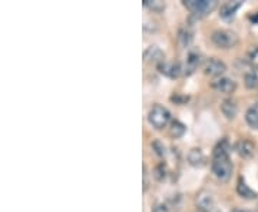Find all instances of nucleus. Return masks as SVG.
Listing matches in <instances>:
<instances>
[{
  "instance_id": "obj_3",
  "label": "nucleus",
  "mask_w": 258,
  "mask_h": 212,
  "mask_svg": "<svg viewBox=\"0 0 258 212\" xmlns=\"http://www.w3.org/2000/svg\"><path fill=\"white\" fill-rule=\"evenodd\" d=\"M212 42L214 45L221 49H231V47H235L238 45L240 39L237 36V33H234L232 30H227V29H220V30H215L212 33Z\"/></svg>"
},
{
  "instance_id": "obj_11",
  "label": "nucleus",
  "mask_w": 258,
  "mask_h": 212,
  "mask_svg": "<svg viewBox=\"0 0 258 212\" xmlns=\"http://www.w3.org/2000/svg\"><path fill=\"white\" fill-rule=\"evenodd\" d=\"M235 151H237V154L241 158H251L254 155L255 147H254V144L251 140H248V139H242V140H240L235 145Z\"/></svg>"
},
{
  "instance_id": "obj_18",
  "label": "nucleus",
  "mask_w": 258,
  "mask_h": 212,
  "mask_svg": "<svg viewBox=\"0 0 258 212\" xmlns=\"http://www.w3.org/2000/svg\"><path fill=\"white\" fill-rule=\"evenodd\" d=\"M244 82H245V86H247L248 89H257L258 69H252V70H249L248 74L245 75V78H244Z\"/></svg>"
},
{
  "instance_id": "obj_21",
  "label": "nucleus",
  "mask_w": 258,
  "mask_h": 212,
  "mask_svg": "<svg viewBox=\"0 0 258 212\" xmlns=\"http://www.w3.org/2000/svg\"><path fill=\"white\" fill-rule=\"evenodd\" d=\"M152 148H154V151H155V154H157L158 157H165L166 155L165 145H164L159 139H155V140L152 142Z\"/></svg>"
},
{
  "instance_id": "obj_13",
  "label": "nucleus",
  "mask_w": 258,
  "mask_h": 212,
  "mask_svg": "<svg viewBox=\"0 0 258 212\" xmlns=\"http://www.w3.org/2000/svg\"><path fill=\"white\" fill-rule=\"evenodd\" d=\"M197 205L201 211H211L214 209V198L210 192H201L197 198Z\"/></svg>"
},
{
  "instance_id": "obj_10",
  "label": "nucleus",
  "mask_w": 258,
  "mask_h": 212,
  "mask_svg": "<svg viewBox=\"0 0 258 212\" xmlns=\"http://www.w3.org/2000/svg\"><path fill=\"white\" fill-rule=\"evenodd\" d=\"M242 6V2L237 0V2H225L224 5H221V9H220V15L222 19H231L235 16L237 10L240 9Z\"/></svg>"
},
{
  "instance_id": "obj_23",
  "label": "nucleus",
  "mask_w": 258,
  "mask_h": 212,
  "mask_svg": "<svg viewBox=\"0 0 258 212\" xmlns=\"http://www.w3.org/2000/svg\"><path fill=\"white\" fill-rule=\"evenodd\" d=\"M155 176H157L158 181H162L166 176V168L164 164H159V165L155 168Z\"/></svg>"
},
{
  "instance_id": "obj_25",
  "label": "nucleus",
  "mask_w": 258,
  "mask_h": 212,
  "mask_svg": "<svg viewBox=\"0 0 258 212\" xmlns=\"http://www.w3.org/2000/svg\"><path fill=\"white\" fill-rule=\"evenodd\" d=\"M232 212H254V211H247V209H240V208H237V209H234Z\"/></svg>"
},
{
  "instance_id": "obj_2",
  "label": "nucleus",
  "mask_w": 258,
  "mask_h": 212,
  "mask_svg": "<svg viewBox=\"0 0 258 212\" xmlns=\"http://www.w3.org/2000/svg\"><path fill=\"white\" fill-rule=\"evenodd\" d=\"M148 120L149 123L157 128V129H164L171 122V112L166 109L162 105H154L151 111L148 113Z\"/></svg>"
},
{
  "instance_id": "obj_26",
  "label": "nucleus",
  "mask_w": 258,
  "mask_h": 212,
  "mask_svg": "<svg viewBox=\"0 0 258 212\" xmlns=\"http://www.w3.org/2000/svg\"><path fill=\"white\" fill-rule=\"evenodd\" d=\"M251 20L252 22H258V16H251Z\"/></svg>"
},
{
  "instance_id": "obj_24",
  "label": "nucleus",
  "mask_w": 258,
  "mask_h": 212,
  "mask_svg": "<svg viewBox=\"0 0 258 212\" xmlns=\"http://www.w3.org/2000/svg\"><path fill=\"white\" fill-rule=\"evenodd\" d=\"M152 212H169V209H168V206H166L165 203H157L154 206Z\"/></svg>"
},
{
  "instance_id": "obj_27",
  "label": "nucleus",
  "mask_w": 258,
  "mask_h": 212,
  "mask_svg": "<svg viewBox=\"0 0 258 212\" xmlns=\"http://www.w3.org/2000/svg\"><path fill=\"white\" fill-rule=\"evenodd\" d=\"M200 212H220V211H217V209H211V211H200Z\"/></svg>"
},
{
  "instance_id": "obj_7",
  "label": "nucleus",
  "mask_w": 258,
  "mask_h": 212,
  "mask_svg": "<svg viewBox=\"0 0 258 212\" xmlns=\"http://www.w3.org/2000/svg\"><path fill=\"white\" fill-rule=\"evenodd\" d=\"M212 88L215 89V91H218L220 93H232L235 91V88H237V83L235 81H232L230 78H225V76H221V78H218V79H215L214 82H212Z\"/></svg>"
},
{
  "instance_id": "obj_8",
  "label": "nucleus",
  "mask_w": 258,
  "mask_h": 212,
  "mask_svg": "<svg viewBox=\"0 0 258 212\" xmlns=\"http://www.w3.org/2000/svg\"><path fill=\"white\" fill-rule=\"evenodd\" d=\"M158 69H159V72L162 75H165L168 78H172V79H175L178 78L179 75L182 74V66L179 65V63H176V62H164V63H161V65L158 66Z\"/></svg>"
},
{
  "instance_id": "obj_22",
  "label": "nucleus",
  "mask_w": 258,
  "mask_h": 212,
  "mask_svg": "<svg viewBox=\"0 0 258 212\" xmlns=\"http://www.w3.org/2000/svg\"><path fill=\"white\" fill-rule=\"evenodd\" d=\"M179 40H181V43H182L184 46H186V45L192 40V32L188 28L185 29V30H181V32H179Z\"/></svg>"
},
{
  "instance_id": "obj_14",
  "label": "nucleus",
  "mask_w": 258,
  "mask_h": 212,
  "mask_svg": "<svg viewBox=\"0 0 258 212\" xmlns=\"http://www.w3.org/2000/svg\"><path fill=\"white\" fill-rule=\"evenodd\" d=\"M188 162L192 166H203L205 164V155L200 148H194L188 154Z\"/></svg>"
},
{
  "instance_id": "obj_17",
  "label": "nucleus",
  "mask_w": 258,
  "mask_h": 212,
  "mask_svg": "<svg viewBox=\"0 0 258 212\" xmlns=\"http://www.w3.org/2000/svg\"><path fill=\"white\" fill-rule=\"evenodd\" d=\"M245 62H247L252 69H258V45H254V46H251L248 50H247Z\"/></svg>"
},
{
  "instance_id": "obj_19",
  "label": "nucleus",
  "mask_w": 258,
  "mask_h": 212,
  "mask_svg": "<svg viewBox=\"0 0 258 212\" xmlns=\"http://www.w3.org/2000/svg\"><path fill=\"white\" fill-rule=\"evenodd\" d=\"M185 125L182 122H179V120H174L172 123H171V129H169V133H171V136H174V138H181L182 135L185 133Z\"/></svg>"
},
{
  "instance_id": "obj_1",
  "label": "nucleus",
  "mask_w": 258,
  "mask_h": 212,
  "mask_svg": "<svg viewBox=\"0 0 258 212\" xmlns=\"http://www.w3.org/2000/svg\"><path fill=\"white\" fill-rule=\"evenodd\" d=\"M230 142L227 139H221L214 148V158H212L211 169L214 176L221 181L228 182L232 176V162L230 159Z\"/></svg>"
},
{
  "instance_id": "obj_16",
  "label": "nucleus",
  "mask_w": 258,
  "mask_h": 212,
  "mask_svg": "<svg viewBox=\"0 0 258 212\" xmlns=\"http://www.w3.org/2000/svg\"><path fill=\"white\" fill-rule=\"evenodd\" d=\"M237 192H238L240 196L245 198V199H254V198H257L258 196L257 192H255V191H252L248 185L245 184V182H242V181H240L238 185H237Z\"/></svg>"
},
{
  "instance_id": "obj_20",
  "label": "nucleus",
  "mask_w": 258,
  "mask_h": 212,
  "mask_svg": "<svg viewBox=\"0 0 258 212\" xmlns=\"http://www.w3.org/2000/svg\"><path fill=\"white\" fill-rule=\"evenodd\" d=\"M144 6L148 8L149 10H152V12H162V10L165 9V3L164 2H161V0H145L144 2Z\"/></svg>"
},
{
  "instance_id": "obj_15",
  "label": "nucleus",
  "mask_w": 258,
  "mask_h": 212,
  "mask_svg": "<svg viewBox=\"0 0 258 212\" xmlns=\"http://www.w3.org/2000/svg\"><path fill=\"white\" fill-rule=\"evenodd\" d=\"M245 120L252 129H258V103L252 105L245 113Z\"/></svg>"
},
{
  "instance_id": "obj_6",
  "label": "nucleus",
  "mask_w": 258,
  "mask_h": 212,
  "mask_svg": "<svg viewBox=\"0 0 258 212\" xmlns=\"http://www.w3.org/2000/svg\"><path fill=\"white\" fill-rule=\"evenodd\" d=\"M144 59H145V62L148 63H152V65H157L159 66L161 63H164L165 62V53L157 46H151L148 47L147 50H145V53H144Z\"/></svg>"
},
{
  "instance_id": "obj_9",
  "label": "nucleus",
  "mask_w": 258,
  "mask_h": 212,
  "mask_svg": "<svg viewBox=\"0 0 258 212\" xmlns=\"http://www.w3.org/2000/svg\"><path fill=\"white\" fill-rule=\"evenodd\" d=\"M201 63V55L198 52H189L186 56L184 66H182V74L191 75L197 70V67Z\"/></svg>"
},
{
  "instance_id": "obj_5",
  "label": "nucleus",
  "mask_w": 258,
  "mask_h": 212,
  "mask_svg": "<svg viewBox=\"0 0 258 212\" xmlns=\"http://www.w3.org/2000/svg\"><path fill=\"white\" fill-rule=\"evenodd\" d=\"M225 70H227V65L217 57H211L204 63V72L210 76H221Z\"/></svg>"
},
{
  "instance_id": "obj_4",
  "label": "nucleus",
  "mask_w": 258,
  "mask_h": 212,
  "mask_svg": "<svg viewBox=\"0 0 258 212\" xmlns=\"http://www.w3.org/2000/svg\"><path fill=\"white\" fill-rule=\"evenodd\" d=\"M184 6L195 16L204 18L217 8V2L215 0H185Z\"/></svg>"
},
{
  "instance_id": "obj_12",
  "label": "nucleus",
  "mask_w": 258,
  "mask_h": 212,
  "mask_svg": "<svg viewBox=\"0 0 258 212\" xmlns=\"http://www.w3.org/2000/svg\"><path fill=\"white\" fill-rule=\"evenodd\" d=\"M221 112L224 113V116L227 119H234L238 113V106H237V102L232 101V99H225L221 103Z\"/></svg>"
}]
</instances>
